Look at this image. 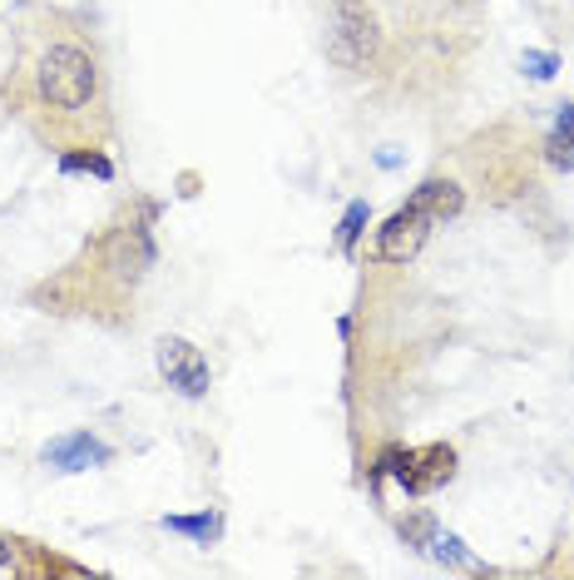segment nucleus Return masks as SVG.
Returning <instances> with one entry per match:
<instances>
[{
    "mask_svg": "<svg viewBox=\"0 0 574 580\" xmlns=\"http://www.w3.org/2000/svg\"><path fill=\"white\" fill-rule=\"evenodd\" d=\"M35 90H40V100L55 105V110H85V105H95V95H99L95 55L69 45V41L45 45L35 61Z\"/></svg>",
    "mask_w": 574,
    "mask_h": 580,
    "instance_id": "nucleus-1",
    "label": "nucleus"
},
{
    "mask_svg": "<svg viewBox=\"0 0 574 580\" xmlns=\"http://www.w3.org/2000/svg\"><path fill=\"white\" fill-rule=\"evenodd\" d=\"M376 51H382L376 15L362 0H336L332 21H327V61L342 65V70H362V65L376 61Z\"/></svg>",
    "mask_w": 574,
    "mask_h": 580,
    "instance_id": "nucleus-2",
    "label": "nucleus"
},
{
    "mask_svg": "<svg viewBox=\"0 0 574 580\" xmlns=\"http://www.w3.org/2000/svg\"><path fill=\"white\" fill-rule=\"evenodd\" d=\"M382 471H391L411 496H426V491L445 486L455 477V451L451 447H421V451H386Z\"/></svg>",
    "mask_w": 574,
    "mask_h": 580,
    "instance_id": "nucleus-3",
    "label": "nucleus"
},
{
    "mask_svg": "<svg viewBox=\"0 0 574 580\" xmlns=\"http://www.w3.org/2000/svg\"><path fill=\"white\" fill-rule=\"evenodd\" d=\"M431 229L435 223L426 219V209L421 204H401V209L391 214V219L376 229V259L382 263H411L416 253L426 249V239H431Z\"/></svg>",
    "mask_w": 574,
    "mask_h": 580,
    "instance_id": "nucleus-4",
    "label": "nucleus"
},
{
    "mask_svg": "<svg viewBox=\"0 0 574 580\" xmlns=\"http://www.w3.org/2000/svg\"><path fill=\"white\" fill-rule=\"evenodd\" d=\"M154 358H158V372H164V382L174 392H184V397H203L208 382H213V372H208V358L188 338H158Z\"/></svg>",
    "mask_w": 574,
    "mask_h": 580,
    "instance_id": "nucleus-5",
    "label": "nucleus"
},
{
    "mask_svg": "<svg viewBox=\"0 0 574 580\" xmlns=\"http://www.w3.org/2000/svg\"><path fill=\"white\" fill-rule=\"evenodd\" d=\"M104 457H109V447H99L89 431H69V437H59V441H49L45 447V461L49 467H59V471H89Z\"/></svg>",
    "mask_w": 574,
    "mask_h": 580,
    "instance_id": "nucleus-6",
    "label": "nucleus"
},
{
    "mask_svg": "<svg viewBox=\"0 0 574 580\" xmlns=\"http://www.w3.org/2000/svg\"><path fill=\"white\" fill-rule=\"evenodd\" d=\"M411 199L421 204L431 223H445V219H455V214L465 209V194H461V184H455V179H426Z\"/></svg>",
    "mask_w": 574,
    "mask_h": 580,
    "instance_id": "nucleus-7",
    "label": "nucleus"
},
{
    "mask_svg": "<svg viewBox=\"0 0 574 580\" xmlns=\"http://www.w3.org/2000/svg\"><path fill=\"white\" fill-rule=\"evenodd\" d=\"M544 160H550L554 169L574 174V105H564L560 120H554L550 140H544Z\"/></svg>",
    "mask_w": 574,
    "mask_h": 580,
    "instance_id": "nucleus-8",
    "label": "nucleus"
},
{
    "mask_svg": "<svg viewBox=\"0 0 574 580\" xmlns=\"http://www.w3.org/2000/svg\"><path fill=\"white\" fill-rule=\"evenodd\" d=\"M164 526H168V530H178V536H194L198 546H208V540H218L223 521H218V516H208V511H203V516H168Z\"/></svg>",
    "mask_w": 574,
    "mask_h": 580,
    "instance_id": "nucleus-9",
    "label": "nucleus"
},
{
    "mask_svg": "<svg viewBox=\"0 0 574 580\" xmlns=\"http://www.w3.org/2000/svg\"><path fill=\"white\" fill-rule=\"evenodd\" d=\"M366 219H372V204H366V199L346 204L342 229H336V249H342V253H352V249H356V239H362V229H366Z\"/></svg>",
    "mask_w": 574,
    "mask_h": 580,
    "instance_id": "nucleus-10",
    "label": "nucleus"
},
{
    "mask_svg": "<svg viewBox=\"0 0 574 580\" xmlns=\"http://www.w3.org/2000/svg\"><path fill=\"white\" fill-rule=\"evenodd\" d=\"M59 169H65V174H75V169H89V174H95V179H109V174H114V164H109L104 154H95V150H89V154H65V160H59Z\"/></svg>",
    "mask_w": 574,
    "mask_h": 580,
    "instance_id": "nucleus-11",
    "label": "nucleus"
},
{
    "mask_svg": "<svg viewBox=\"0 0 574 580\" xmlns=\"http://www.w3.org/2000/svg\"><path fill=\"white\" fill-rule=\"evenodd\" d=\"M401 540H406V546H416V550H431L435 521H431V516H406V521H401Z\"/></svg>",
    "mask_w": 574,
    "mask_h": 580,
    "instance_id": "nucleus-12",
    "label": "nucleus"
},
{
    "mask_svg": "<svg viewBox=\"0 0 574 580\" xmlns=\"http://www.w3.org/2000/svg\"><path fill=\"white\" fill-rule=\"evenodd\" d=\"M431 550H435V556H441V560H451V566H471V550H465L455 536H441V530H435Z\"/></svg>",
    "mask_w": 574,
    "mask_h": 580,
    "instance_id": "nucleus-13",
    "label": "nucleus"
},
{
    "mask_svg": "<svg viewBox=\"0 0 574 580\" xmlns=\"http://www.w3.org/2000/svg\"><path fill=\"white\" fill-rule=\"evenodd\" d=\"M520 65L534 75V80H550V75H554V55H544V51H525Z\"/></svg>",
    "mask_w": 574,
    "mask_h": 580,
    "instance_id": "nucleus-14",
    "label": "nucleus"
},
{
    "mask_svg": "<svg viewBox=\"0 0 574 580\" xmlns=\"http://www.w3.org/2000/svg\"><path fill=\"white\" fill-rule=\"evenodd\" d=\"M0 566H10V540H0Z\"/></svg>",
    "mask_w": 574,
    "mask_h": 580,
    "instance_id": "nucleus-15",
    "label": "nucleus"
}]
</instances>
